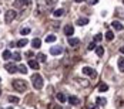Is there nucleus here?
<instances>
[{
	"label": "nucleus",
	"instance_id": "31",
	"mask_svg": "<svg viewBox=\"0 0 124 109\" xmlns=\"http://www.w3.org/2000/svg\"><path fill=\"white\" fill-rule=\"evenodd\" d=\"M46 4H47V7H53L54 6V1L53 0H46Z\"/></svg>",
	"mask_w": 124,
	"mask_h": 109
},
{
	"label": "nucleus",
	"instance_id": "25",
	"mask_svg": "<svg viewBox=\"0 0 124 109\" xmlns=\"http://www.w3.org/2000/svg\"><path fill=\"white\" fill-rule=\"evenodd\" d=\"M96 54H97L99 57H101V55L104 54V48H103V47H96Z\"/></svg>",
	"mask_w": 124,
	"mask_h": 109
},
{
	"label": "nucleus",
	"instance_id": "3",
	"mask_svg": "<svg viewBox=\"0 0 124 109\" xmlns=\"http://www.w3.org/2000/svg\"><path fill=\"white\" fill-rule=\"evenodd\" d=\"M17 17V13H16V10H7V12L4 13V21L9 24V23H12L13 20Z\"/></svg>",
	"mask_w": 124,
	"mask_h": 109
},
{
	"label": "nucleus",
	"instance_id": "17",
	"mask_svg": "<svg viewBox=\"0 0 124 109\" xmlns=\"http://www.w3.org/2000/svg\"><path fill=\"white\" fill-rule=\"evenodd\" d=\"M57 40V37L54 36V34H50V36L46 37V43H54Z\"/></svg>",
	"mask_w": 124,
	"mask_h": 109
},
{
	"label": "nucleus",
	"instance_id": "36",
	"mask_svg": "<svg viewBox=\"0 0 124 109\" xmlns=\"http://www.w3.org/2000/svg\"><path fill=\"white\" fill-rule=\"evenodd\" d=\"M54 109H63V108L60 106V105H56V106H54Z\"/></svg>",
	"mask_w": 124,
	"mask_h": 109
},
{
	"label": "nucleus",
	"instance_id": "11",
	"mask_svg": "<svg viewBox=\"0 0 124 109\" xmlns=\"http://www.w3.org/2000/svg\"><path fill=\"white\" fill-rule=\"evenodd\" d=\"M63 14H64V10H63V9H56V10L53 12V16H54V17H57V19H59V17H62Z\"/></svg>",
	"mask_w": 124,
	"mask_h": 109
},
{
	"label": "nucleus",
	"instance_id": "7",
	"mask_svg": "<svg viewBox=\"0 0 124 109\" xmlns=\"http://www.w3.org/2000/svg\"><path fill=\"white\" fill-rule=\"evenodd\" d=\"M111 26H113V28H114L116 31H123V28H124V26L121 24L120 21H116V20L111 23Z\"/></svg>",
	"mask_w": 124,
	"mask_h": 109
},
{
	"label": "nucleus",
	"instance_id": "24",
	"mask_svg": "<svg viewBox=\"0 0 124 109\" xmlns=\"http://www.w3.org/2000/svg\"><path fill=\"white\" fill-rule=\"evenodd\" d=\"M9 102H10V103H19V98L10 95V96H9Z\"/></svg>",
	"mask_w": 124,
	"mask_h": 109
},
{
	"label": "nucleus",
	"instance_id": "9",
	"mask_svg": "<svg viewBox=\"0 0 124 109\" xmlns=\"http://www.w3.org/2000/svg\"><path fill=\"white\" fill-rule=\"evenodd\" d=\"M69 44H70V47H76L80 44V40L76 37H69Z\"/></svg>",
	"mask_w": 124,
	"mask_h": 109
},
{
	"label": "nucleus",
	"instance_id": "8",
	"mask_svg": "<svg viewBox=\"0 0 124 109\" xmlns=\"http://www.w3.org/2000/svg\"><path fill=\"white\" fill-rule=\"evenodd\" d=\"M62 52H63L62 47H51V48H50V54H51V55H60Z\"/></svg>",
	"mask_w": 124,
	"mask_h": 109
},
{
	"label": "nucleus",
	"instance_id": "12",
	"mask_svg": "<svg viewBox=\"0 0 124 109\" xmlns=\"http://www.w3.org/2000/svg\"><path fill=\"white\" fill-rule=\"evenodd\" d=\"M117 64H118V70H120L121 72H124V57H121V58H118V61H117Z\"/></svg>",
	"mask_w": 124,
	"mask_h": 109
},
{
	"label": "nucleus",
	"instance_id": "22",
	"mask_svg": "<svg viewBox=\"0 0 124 109\" xmlns=\"http://www.w3.org/2000/svg\"><path fill=\"white\" fill-rule=\"evenodd\" d=\"M3 58H4V60H10V58H12V52H10L9 50L3 51Z\"/></svg>",
	"mask_w": 124,
	"mask_h": 109
},
{
	"label": "nucleus",
	"instance_id": "14",
	"mask_svg": "<svg viewBox=\"0 0 124 109\" xmlns=\"http://www.w3.org/2000/svg\"><path fill=\"white\" fill-rule=\"evenodd\" d=\"M27 43H29V41H27L26 38H22V40H19V41H17V44H16V45L22 48V47H26V45H27Z\"/></svg>",
	"mask_w": 124,
	"mask_h": 109
},
{
	"label": "nucleus",
	"instance_id": "38",
	"mask_svg": "<svg viewBox=\"0 0 124 109\" xmlns=\"http://www.w3.org/2000/svg\"><path fill=\"white\" fill-rule=\"evenodd\" d=\"M74 1H77V3H81V1H84V0H74Z\"/></svg>",
	"mask_w": 124,
	"mask_h": 109
},
{
	"label": "nucleus",
	"instance_id": "35",
	"mask_svg": "<svg viewBox=\"0 0 124 109\" xmlns=\"http://www.w3.org/2000/svg\"><path fill=\"white\" fill-rule=\"evenodd\" d=\"M88 109H99V108H97V106H96V105H93V106H91V105H90V106H88Z\"/></svg>",
	"mask_w": 124,
	"mask_h": 109
},
{
	"label": "nucleus",
	"instance_id": "30",
	"mask_svg": "<svg viewBox=\"0 0 124 109\" xmlns=\"http://www.w3.org/2000/svg\"><path fill=\"white\" fill-rule=\"evenodd\" d=\"M101 38H103V36H101V34H96V36H94V43H99V41H101Z\"/></svg>",
	"mask_w": 124,
	"mask_h": 109
},
{
	"label": "nucleus",
	"instance_id": "27",
	"mask_svg": "<svg viewBox=\"0 0 124 109\" xmlns=\"http://www.w3.org/2000/svg\"><path fill=\"white\" fill-rule=\"evenodd\" d=\"M37 61H40V62H46V55H44V54H39Z\"/></svg>",
	"mask_w": 124,
	"mask_h": 109
},
{
	"label": "nucleus",
	"instance_id": "32",
	"mask_svg": "<svg viewBox=\"0 0 124 109\" xmlns=\"http://www.w3.org/2000/svg\"><path fill=\"white\" fill-rule=\"evenodd\" d=\"M20 1H22L23 6H29V4H30V0H20Z\"/></svg>",
	"mask_w": 124,
	"mask_h": 109
},
{
	"label": "nucleus",
	"instance_id": "6",
	"mask_svg": "<svg viewBox=\"0 0 124 109\" xmlns=\"http://www.w3.org/2000/svg\"><path fill=\"white\" fill-rule=\"evenodd\" d=\"M64 34L69 36V37L73 36V34H74V27H73L71 24H67L66 27H64Z\"/></svg>",
	"mask_w": 124,
	"mask_h": 109
},
{
	"label": "nucleus",
	"instance_id": "28",
	"mask_svg": "<svg viewBox=\"0 0 124 109\" xmlns=\"http://www.w3.org/2000/svg\"><path fill=\"white\" fill-rule=\"evenodd\" d=\"M20 33H22V36H26V34H29V33H30V28H29V27H24V28H22V30H20Z\"/></svg>",
	"mask_w": 124,
	"mask_h": 109
},
{
	"label": "nucleus",
	"instance_id": "29",
	"mask_svg": "<svg viewBox=\"0 0 124 109\" xmlns=\"http://www.w3.org/2000/svg\"><path fill=\"white\" fill-rule=\"evenodd\" d=\"M87 50H88V51L96 50V43H94V41H93V43H90V44H88V47H87Z\"/></svg>",
	"mask_w": 124,
	"mask_h": 109
},
{
	"label": "nucleus",
	"instance_id": "13",
	"mask_svg": "<svg viewBox=\"0 0 124 109\" xmlns=\"http://www.w3.org/2000/svg\"><path fill=\"white\" fill-rule=\"evenodd\" d=\"M69 102H70L71 105H78V103H80V99L77 96H70L69 98Z\"/></svg>",
	"mask_w": 124,
	"mask_h": 109
},
{
	"label": "nucleus",
	"instance_id": "4",
	"mask_svg": "<svg viewBox=\"0 0 124 109\" xmlns=\"http://www.w3.org/2000/svg\"><path fill=\"white\" fill-rule=\"evenodd\" d=\"M4 70L7 71L9 74H14V72H17V67L13 64V62H7L6 65H4Z\"/></svg>",
	"mask_w": 124,
	"mask_h": 109
},
{
	"label": "nucleus",
	"instance_id": "19",
	"mask_svg": "<svg viewBox=\"0 0 124 109\" xmlns=\"http://www.w3.org/2000/svg\"><path fill=\"white\" fill-rule=\"evenodd\" d=\"M12 58L14 61H20V60H22V55H20V52H19V51H16V52H13V54H12Z\"/></svg>",
	"mask_w": 124,
	"mask_h": 109
},
{
	"label": "nucleus",
	"instance_id": "21",
	"mask_svg": "<svg viewBox=\"0 0 124 109\" xmlns=\"http://www.w3.org/2000/svg\"><path fill=\"white\" fill-rule=\"evenodd\" d=\"M17 71H19V72H22V74H27V67L22 64V65H19V67H17Z\"/></svg>",
	"mask_w": 124,
	"mask_h": 109
},
{
	"label": "nucleus",
	"instance_id": "37",
	"mask_svg": "<svg viewBox=\"0 0 124 109\" xmlns=\"http://www.w3.org/2000/svg\"><path fill=\"white\" fill-rule=\"evenodd\" d=\"M120 52H121V54H124V47H120Z\"/></svg>",
	"mask_w": 124,
	"mask_h": 109
},
{
	"label": "nucleus",
	"instance_id": "18",
	"mask_svg": "<svg viewBox=\"0 0 124 109\" xmlns=\"http://www.w3.org/2000/svg\"><path fill=\"white\" fill-rule=\"evenodd\" d=\"M56 96H57V99H59V101H60L62 103H64V102L67 101V98H66V95H64V94H62V92H60V94H57Z\"/></svg>",
	"mask_w": 124,
	"mask_h": 109
},
{
	"label": "nucleus",
	"instance_id": "2",
	"mask_svg": "<svg viewBox=\"0 0 124 109\" xmlns=\"http://www.w3.org/2000/svg\"><path fill=\"white\" fill-rule=\"evenodd\" d=\"M13 88L17 89L19 92H26L27 91V84H26L23 79H14L13 81Z\"/></svg>",
	"mask_w": 124,
	"mask_h": 109
},
{
	"label": "nucleus",
	"instance_id": "40",
	"mask_svg": "<svg viewBox=\"0 0 124 109\" xmlns=\"http://www.w3.org/2000/svg\"><path fill=\"white\" fill-rule=\"evenodd\" d=\"M0 82H1V79H0Z\"/></svg>",
	"mask_w": 124,
	"mask_h": 109
},
{
	"label": "nucleus",
	"instance_id": "23",
	"mask_svg": "<svg viewBox=\"0 0 124 109\" xmlns=\"http://www.w3.org/2000/svg\"><path fill=\"white\" fill-rule=\"evenodd\" d=\"M87 23H88V19H78V20H77V24L80 26V27H81V26H86Z\"/></svg>",
	"mask_w": 124,
	"mask_h": 109
},
{
	"label": "nucleus",
	"instance_id": "5",
	"mask_svg": "<svg viewBox=\"0 0 124 109\" xmlns=\"http://www.w3.org/2000/svg\"><path fill=\"white\" fill-rule=\"evenodd\" d=\"M83 74L90 75L91 78H96V77H97V72H96L93 68H90V67H84V68H83Z\"/></svg>",
	"mask_w": 124,
	"mask_h": 109
},
{
	"label": "nucleus",
	"instance_id": "41",
	"mask_svg": "<svg viewBox=\"0 0 124 109\" xmlns=\"http://www.w3.org/2000/svg\"><path fill=\"white\" fill-rule=\"evenodd\" d=\"M123 3H124V0H123Z\"/></svg>",
	"mask_w": 124,
	"mask_h": 109
},
{
	"label": "nucleus",
	"instance_id": "26",
	"mask_svg": "<svg viewBox=\"0 0 124 109\" xmlns=\"http://www.w3.org/2000/svg\"><path fill=\"white\" fill-rule=\"evenodd\" d=\"M106 38H107L108 41H111L113 38H114V33H113V31H107V33H106Z\"/></svg>",
	"mask_w": 124,
	"mask_h": 109
},
{
	"label": "nucleus",
	"instance_id": "16",
	"mask_svg": "<svg viewBox=\"0 0 124 109\" xmlns=\"http://www.w3.org/2000/svg\"><path fill=\"white\" fill-rule=\"evenodd\" d=\"M96 102H97L99 105H101V106H104V105L107 103V99H106V98H101V96H99V98H96Z\"/></svg>",
	"mask_w": 124,
	"mask_h": 109
},
{
	"label": "nucleus",
	"instance_id": "15",
	"mask_svg": "<svg viewBox=\"0 0 124 109\" xmlns=\"http://www.w3.org/2000/svg\"><path fill=\"white\" fill-rule=\"evenodd\" d=\"M31 45H33L34 48H40V45H41V41H40V38H34V40L31 41Z\"/></svg>",
	"mask_w": 124,
	"mask_h": 109
},
{
	"label": "nucleus",
	"instance_id": "34",
	"mask_svg": "<svg viewBox=\"0 0 124 109\" xmlns=\"http://www.w3.org/2000/svg\"><path fill=\"white\" fill-rule=\"evenodd\" d=\"M26 55H27V57H33V52H31V51H29V52H26Z\"/></svg>",
	"mask_w": 124,
	"mask_h": 109
},
{
	"label": "nucleus",
	"instance_id": "33",
	"mask_svg": "<svg viewBox=\"0 0 124 109\" xmlns=\"http://www.w3.org/2000/svg\"><path fill=\"white\" fill-rule=\"evenodd\" d=\"M88 3H90V4H97L99 0H88Z\"/></svg>",
	"mask_w": 124,
	"mask_h": 109
},
{
	"label": "nucleus",
	"instance_id": "20",
	"mask_svg": "<svg viewBox=\"0 0 124 109\" xmlns=\"http://www.w3.org/2000/svg\"><path fill=\"white\" fill-rule=\"evenodd\" d=\"M106 91H108V85L107 84H100L99 92H106Z\"/></svg>",
	"mask_w": 124,
	"mask_h": 109
},
{
	"label": "nucleus",
	"instance_id": "1",
	"mask_svg": "<svg viewBox=\"0 0 124 109\" xmlns=\"http://www.w3.org/2000/svg\"><path fill=\"white\" fill-rule=\"evenodd\" d=\"M31 84L33 86L36 88V89H41L43 88V78H41V75L40 74H33V77H31Z\"/></svg>",
	"mask_w": 124,
	"mask_h": 109
},
{
	"label": "nucleus",
	"instance_id": "10",
	"mask_svg": "<svg viewBox=\"0 0 124 109\" xmlns=\"http://www.w3.org/2000/svg\"><path fill=\"white\" fill-rule=\"evenodd\" d=\"M29 67L31 68V70H39V61L37 60H30L29 61Z\"/></svg>",
	"mask_w": 124,
	"mask_h": 109
},
{
	"label": "nucleus",
	"instance_id": "39",
	"mask_svg": "<svg viewBox=\"0 0 124 109\" xmlns=\"http://www.w3.org/2000/svg\"><path fill=\"white\" fill-rule=\"evenodd\" d=\"M0 95H1V89H0Z\"/></svg>",
	"mask_w": 124,
	"mask_h": 109
}]
</instances>
